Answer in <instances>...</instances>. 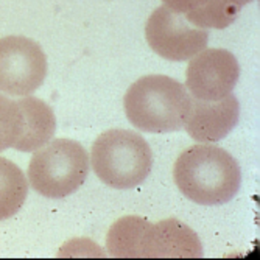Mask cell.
Returning a JSON list of instances; mask_svg holds the SVG:
<instances>
[{
  "instance_id": "cell-1",
  "label": "cell",
  "mask_w": 260,
  "mask_h": 260,
  "mask_svg": "<svg viewBox=\"0 0 260 260\" xmlns=\"http://www.w3.org/2000/svg\"><path fill=\"white\" fill-rule=\"evenodd\" d=\"M181 193L197 204L229 203L242 184L240 165L231 153L215 145H193L184 150L173 167Z\"/></svg>"
},
{
  "instance_id": "cell-2",
  "label": "cell",
  "mask_w": 260,
  "mask_h": 260,
  "mask_svg": "<svg viewBox=\"0 0 260 260\" xmlns=\"http://www.w3.org/2000/svg\"><path fill=\"white\" fill-rule=\"evenodd\" d=\"M129 123L145 133L181 131L192 111L185 86L167 75H147L134 81L123 99Z\"/></svg>"
},
{
  "instance_id": "cell-3",
  "label": "cell",
  "mask_w": 260,
  "mask_h": 260,
  "mask_svg": "<svg viewBox=\"0 0 260 260\" xmlns=\"http://www.w3.org/2000/svg\"><path fill=\"white\" fill-rule=\"evenodd\" d=\"M90 164L102 182L112 188L128 190L150 175L153 151L139 133L115 128L95 139L90 150Z\"/></svg>"
},
{
  "instance_id": "cell-4",
  "label": "cell",
  "mask_w": 260,
  "mask_h": 260,
  "mask_svg": "<svg viewBox=\"0 0 260 260\" xmlns=\"http://www.w3.org/2000/svg\"><path fill=\"white\" fill-rule=\"evenodd\" d=\"M89 154L77 140L59 137L35 151L28 164V181L45 198H66L77 192L89 175Z\"/></svg>"
},
{
  "instance_id": "cell-5",
  "label": "cell",
  "mask_w": 260,
  "mask_h": 260,
  "mask_svg": "<svg viewBox=\"0 0 260 260\" xmlns=\"http://www.w3.org/2000/svg\"><path fill=\"white\" fill-rule=\"evenodd\" d=\"M47 77V56L41 45L25 36L0 39V93L27 97Z\"/></svg>"
},
{
  "instance_id": "cell-6",
  "label": "cell",
  "mask_w": 260,
  "mask_h": 260,
  "mask_svg": "<svg viewBox=\"0 0 260 260\" xmlns=\"http://www.w3.org/2000/svg\"><path fill=\"white\" fill-rule=\"evenodd\" d=\"M145 38L153 52L169 61L190 59L203 52L209 42L207 30L193 25L182 14L165 5L150 14Z\"/></svg>"
},
{
  "instance_id": "cell-7",
  "label": "cell",
  "mask_w": 260,
  "mask_h": 260,
  "mask_svg": "<svg viewBox=\"0 0 260 260\" xmlns=\"http://www.w3.org/2000/svg\"><path fill=\"white\" fill-rule=\"evenodd\" d=\"M240 77V64L229 50L204 49L190 58L185 89L195 100L217 102L232 92Z\"/></svg>"
},
{
  "instance_id": "cell-8",
  "label": "cell",
  "mask_w": 260,
  "mask_h": 260,
  "mask_svg": "<svg viewBox=\"0 0 260 260\" xmlns=\"http://www.w3.org/2000/svg\"><path fill=\"white\" fill-rule=\"evenodd\" d=\"M240 105L235 95L229 93L217 102L192 99V111L184 129L193 140L201 144L223 140L239 123Z\"/></svg>"
},
{
  "instance_id": "cell-9",
  "label": "cell",
  "mask_w": 260,
  "mask_h": 260,
  "mask_svg": "<svg viewBox=\"0 0 260 260\" xmlns=\"http://www.w3.org/2000/svg\"><path fill=\"white\" fill-rule=\"evenodd\" d=\"M203 255V245L192 228L176 218L151 223L145 258H201Z\"/></svg>"
},
{
  "instance_id": "cell-10",
  "label": "cell",
  "mask_w": 260,
  "mask_h": 260,
  "mask_svg": "<svg viewBox=\"0 0 260 260\" xmlns=\"http://www.w3.org/2000/svg\"><path fill=\"white\" fill-rule=\"evenodd\" d=\"M17 103L23 115V129L13 148L22 153H33L53 139L56 117L53 109L38 97L27 95Z\"/></svg>"
},
{
  "instance_id": "cell-11",
  "label": "cell",
  "mask_w": 260,
  "mask_h": 260,
  "mask_svg": "<svg viewBox=\"0 0 260 260\" xmlns=\"http://www.w3.org/2000/svg\"><path fill=\"white\" fill-rule=\"evenodd\" d=\"M164 5L182 14L200 28H228L239 17L240 8L226 0H162Z\"/></svg>"
},
{
  "instance_id": "cell-12",
  "label": "cell",
  "mask_w": 260,
  "mask_h": 260,
  "mask_svg": "<svg viewBox=\"0 0 260 260\" xmlns=\"http://www.w3.org/2000/svg\"><path fill=\"white\" fill-rule=\"evenodd\" d=\"M151 223L128 215L117 220L108 231V254L115 258H145V245Z\"/></svg>"
},
{
  "instance_id": "cell-13",
  "label": "cell",
  "mask_w": 260,
  "mask_h": 260,
  "mask_svg": "<svg viewBox=\"0 0 260 260\" xmlns=\"http://www.w3.org/2000/svg\"><path fill=\"white\" fill-rule=\"evenodd\" d=\"M28 195V181L20 167L0 156V221L14 217Z\"/></svg>"
},
{
  "instance_id": "cell-14",
  "label": "cell",
  "mask_w": 260,
  "mask_h": 260,
  "mask_svg": "<svg viewBox=\"0 0 260 260\" xmlns=\"http://www.w3.org/2000/svg\"><path fill=\"white\" fill-rule=\"evenodd\" d=\"M23 115L17 100L0 93V151L13 148L22 136Z\"/></svg>"
},
{
  "instance_id": "cell-15",
  "label": "cell",
  "mask_w": 260,
  "mask_h": 260,
  "mask_svg": "<svg viewBox=\"0 0 260 260\" xmlns=\"http://www.w3.org/2000/svg\"><path fill=\"white\" fill-rule=\"evenodd\" d=\"M226 2H229V4H232L234 7H237V8H243L245 5H248V4H251V2H254V0H226Z\"/></svg>"
}]
</instances>
